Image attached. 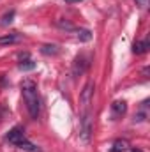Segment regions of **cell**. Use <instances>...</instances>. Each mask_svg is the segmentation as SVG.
Listing matches in <instances>:
<instances>
[{"instance_id":"ba28073f","label":"cell","mask_w":150,"mask_h":152,"mask_svg":"<svg viewBox=\"0 0 150 152\" xmlns=\"http://www.w3.org/2000/svg\"><path fill=\"white\" fill-rule=\"evenodd\" d=\"M111 110L115 117H122L125 113V110H127V104H125V101H115L111 104Z\"/></svg>"},{"instance_id":"8fae6325","label":"cell","mask_w":150,"mask_h":152,"mask_svg":"<svg viewBox=\"0 0 150 152\" xmlns=\"http://www.w3.org/2000/svg\"><path fill=\"white\" fill-rule=\"evenodd\" d=\"M34 67H36V62H34V60H30V58H25V60H21V62H20V69H23V71L34 69Z\"/></svg>"},{"instance_id":"7c38bea8","label":"cell","mask_w":150,"mask_h":152,"mask_svg":"<svg viewBox=\"0 0 150 152\" xmlns=\"http://www.w3.org/2000/svg\"><path fill=\"white\" fill-rule=\"evenodd\" d=\"M12 18H14V11H9L7 14H4V16H2L0 25H2V27H7L9 23H12Z\"/></svg>"},{"instance_id":"8992f818","label":"cell","mask_w":150,"mask_h":152,"mask_svg":"<svg viewBox=\"0 0 150 152\" xmlns=\"http://www.w3.org/2000/svg\"><path fill=\"white\" fill-rule=\"evenodd\" d=\"M21 34H18V32H12V34H7V36H2L0 37V46H9V44H14V42H18V41H21Z\"/></svg>"},{"instance_id":"7a4b0ae2","label":"cell","mask_w":150,"mask_h":152,"mask_svg":"<svg viewBox=\"0 0 150 152\" xmlns=\"http://www.w3.org/2000/svg\"><path fill=\"white\" fill-rule=\"evenodd\" d=\"M92 136V110H81L79 113V140L88 143Z\"/></svg>"},{"instance_id":"52a82bcc","label":"cell","mask_w":150,"mask_h":152,"mask_svg":"<svg viewBox=\"0 0 150 152\" xmlns=\"http://www.w3.org/2000/svg\"><path fill=\"white\" fill-rule=\"evenodd\" d=\"M149 46H150V41H149V39H145V41H136V42L133 44V53L141 55V53H145V51L149 50Z\"/></svg>"},{"instance_id":"5bb4252c","label":"cell","mask_w":150,"mask_h":152,"mask_svg":"<svg viewBox=\"0 0 150 152\" xmlns=\"http://www.w3.org/2000/svg\"><path fill=\"white\" fill-rule=\"evenodd\" d=\"M58 27H60V28H66V30H73V23L64 21V20H60V21H58Z\"/></svg>"},{"instance_id":"6da1fadb","label":"cell","mask_w":150,"mask_h":152,"mask_svg":"<svg viewBox=\"0 0 150 152\" xmlns=\"http://www.w3.org/2000/svg\"><path fill=\"white\" fill-rule=\"evenodd\" d=\"M21 94L27 104L28 115L32 118H37L39 112H41V99H39V92H37V83L30 78H25L21 81Z\"/></svg>"},{"instance_id":"30bf717a","label":"cell","mask_w":150,"mask_h":152,"mask_svg":"<svg viewBox=\"0 0 150 152\" xmlns=\"http://www.w3.org/2000/svg\"><path fill=\"white\" fill-rule=\"evenodd\" d=\"M41 51H42L44 55H57L60 50H58L57 44H44V46L41 48Z\"/></svg>"},{"instance_id":"2e32d148","label":"cell","mask_w":150,"mask_h":152,"mask_svg":"<svg viewBox=\"0 0 150 152\" xmlns=\"http://www.w3.org/2000/svg\"><path fill=\"white\" fill-rule=\"evenodd\" d=\"M67 4H76V2H81V0H66Z\"/></svg>"},{"instance_id":"ac0fdd59","label":"cell","mask_w":150,"mask_h":152,"mask_svg":"<svg viewBox=\"0 0 150 152\" xmlns=\"http://www.w3.org/2000/svg\"><path fill=\"white\" fill-rule=\"evenodd\" d=\"M131 152H141V151H140V149H133Z\"/></svg>"},{"instance_id":"5b68a950","label":"cell","mask_w":150,"mask_h":152,"mask_svg":"<svg viewBox=\"0 0 150 152\" xmlns=\"http://www.w3.org/2000/svg\"><path fill=\"white\" fill-rule=\"evenodd\" d=\"M87 67H88V62H87V58H85L83 55L76 57L74 62H73V75H74V76H81L85 71H87Z\"/></svg>"},{"instance_id":"277c9868","label":"cell","mask_w":150,"mask_h":152,"mask_svg":"<svg viewBox=\"0 0 150 152\" xmlns=\"http://www.w3.org/2000/svg\"><path fill=\"white\" fill-rule=\"evenodd\" d=\"M25 138H27V136H25V131H23L21 127H14V129H11V131L7 133V136H5V140H7L9 143L16 145V147H18V143L23 142Z\"/></svg>"},{"instance_id":"4fadbf2b","label":"cell","mask_w":150,"mask_h":152,"mask_svg":"<svg viewBox=\"0 0 150 152\" xmlns=\"http://www.w3.org/2000/svg\"><path fill=\"white\" fill-rule=\"evenodd\" d=\"M90 37H92L90 30H78V39H81V41H90Z\"/></svg>"},{"instance_id":"3957f363","label":"cell","mask_w":150,"mask_h":152,"mask_svg":"<svg viewBox=\"0 0 150 152\" xmlns=\"http://www.w3.org/2000/svg\"><path fill=\"white\" fill-rule=\"evenodd\" d=\"M94 90H95L94 81H88L83 87V92H81V110H90V104H92V99H94Z\"/></svg>"},{"instance_id":"9a60e30c","label":"cell","mask_w":150,"mask_h":152,"mask_svg":"<svg viewBox=\"0 0 150 152\" xmlns=\"http://www.w3.org/2000/svg\"><path fill=\"white\" fill-rule=\"evenodd\" d=\"M141 73H143V76H145V78H149V67H145Z\"/></svg>"},{"instance_id":"9c48e42d","label":"cell","mask_w":150,"mask_h":152,"mask_svg":"<svg viewBox=\"0 0 150 152\" xmlns=\"http://www.w3.org/2000/svg\"><path fill=\"white\" fill-rule=\"evenodd\" d=\"M129 149V142L127 140H115L111 145V152H124Z\"/></svg>"},{"instance_id":"e0dca14e","label":"cell","mask_w":150,"mask_h":152,"mask_svg":"<svg viewBox=\"0 0 150 152\" xmlns=\"http://www.w3.org/2000/svg\"><path fill=\"white\" fill-rule=\"evenodd\" d=\"M136 4H140V5H145V0H136Z\"/></svg>"}]
</instances>
